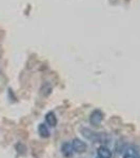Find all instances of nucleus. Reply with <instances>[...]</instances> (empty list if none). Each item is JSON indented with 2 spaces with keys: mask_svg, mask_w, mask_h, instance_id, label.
Wrapping results in <instances>:
<instances>
[{
  "mask_svg": "<svg viewBox=\"0 0 140 158\" xmlns=\"http://www.w3.org/2000/svg\"><path fill=\"white\" fill-rule=\"evenodd\" d=\"M123 158H137L136 155L135 154H132V153H126V154H124Z\"/></svg>",
  "mask_w": 140,
  "mask_h": 158,
  "instance_id": "nucleus-7",
  "label": "nucleus"
},
{
  "mask_svg": "<svg viewBox=\"0 0 140 158\" xmlns=\"http://www.w3.org/2000/svg\"><path fill=\"white\" fill-rule=\"evenodd\" d=\"M102 119H103V115L100 110H95V111H93V113H92L90 116L91 124H93V126H95V127L99 126V124L101 123V121H102Z\"/></svg>",
  "mask_w": 140,
  "mask_h": 158,
  "instance_id": "nucleus-2",
  "label": "nucleus"
},
{
  "mask_svg": "<svg viewBox=\"0 0 140 158\" xmlns=\"http://www.w3.org/2000/svg\"><path fill=\"white\" fill-rule=\"evenodd\" d=\"M61 152H62V154L64 155V157H72L73 155V148H72V144L71 143H63L62 147H61Z\"/></svg>",
  "mask_w": 140,
  "mask_h": 158,
  "instance_id": "nucleus-4",
  "label": "nucleus"
},
{
  "mask_svg": "<svg viewBox=\"0 0 140 158\" xmlns=\"http://www.w3.org/2000/svg\"><path fill=\"white\" fill-rule=\"evenodd\" d=\"M97 154L99 158H111L112 157V152L109 148L106 147H100L97 150Z\"/></svg>",
  "mask_w": 140,
  "mask_h": 158,
  "instance_id": "nucleus-3",
  "label": "nucleus"
},
{
  "mask_svg": "<svg viewBox=\"0 0 140 158\" xmlns=\"http://www.w3.org/2000/svg\"><path fill=\"white\" fill-rule=\"evenodd\" d=\"M45 121L47 122L50 127H55L57 124V117H56L54 112H49L45 115Z\"/></svg>",
  "mask_w": 140,
  "mask_h": 158,
  "instance_id": "nucleus-5",
  "label": "nucleus"
},
{
  "mask_svg": "<svg viewBox=\"0 0 140 158\" xmlns=\"http://www.w3.org/2000/svg\"><path fill=\"white\" fill-rule=\"evenodd\" d=\"M72 148H73V151L76 152V153H84L86 151V149H88V146H86V143L84 141H82V140L76 138L74 139L72 141Z\"/></svg>",
  "mask_w": 140,
  "mask_h": 158,
  "instance_id": "nucleus-1",
  "label": "nucleus"
},
{
  "mask_svg": "<svg viewBox=\"0 0 140 158\" xmlns=\"http://www.w3.org/2000/svg\"><path fill=\"white\" fill-rule=\"evenodd\" d=\"M38 133H39V135L42 138H47V137H50V131L44 123L39 124V127H38Z\"/></svg>",
  "mask_w": 140,
  "mask_h": 158,
  "instance_id": "nucleus-6",
  "label": "nucleus"
}]
</instances>
